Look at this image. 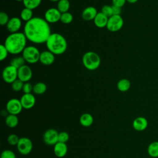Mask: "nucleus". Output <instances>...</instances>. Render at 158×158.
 Listing matches in <instances>:
<instances>
[{"label": "nucleus", "instance_id": "obj_10", "mask_svg": "<svg viewBox=\"0 0 158 158\" xmlns=\"http://www.w3.org/2000/svg\"><path fill=\"white\" fill-rule=\"evenodd\" d=\"M59 133L53 128L47 130L43 134V139L44 143L49 146H54L58 143Z\"/></svg>", "mask_w": 158, "mask_h": 158}, {"label": "nucleus", "instance_id": "obj_7", "mask_svg": "<svg viewBox=\"0 0 158 158\" xmlns=\"http://www.w3.org/2000/svg\"><path fill=\"white\" fill-rule=\"evenodd\" d=\"M123 25V19L120 15H113L108 19L106 28L111 32L120 30Z\"/></svg>", "mask_w": 158, "mask_h": 158}, {"label": "nucleus", "instance_id": "obj_8", "mask_svg": "<svg viewBox=\"0 0 158 158\" xmlns=\"http://www.w3.org/2000/svg\"><path fill=\"white\" fill-rule=\"evenodd\" d=\"M17 148L21 154L28 155L31 152L33 148L32 141L30 138L27 137L20 138Z\"/></svg>", "mask_w": 158, "mask_h": 158}, {"label": "nucleus", "instance_id": "obj_23", "mask_svg": "<svg viewBox=\"0 0 158 158\" xmlns=\"http://www.w3.org/2000/svg\"><path fill=\"white\" fill-rule=\"evenodd\" d=\"M5 123L9 128H15L19 123V118L16 115L9 114L5 118Z\"/></svg>", "mask_w": 158, "mask_h": 158}, {"label": "nucleus", "instance_id": "obj_37", "mask_svg": "<svg viewBox=\"0 0 158 158\" xmlns=\"http://www.w3.org/2000/svg\"><path fill=\"white\" fill-rule=\"evenodd\" d=\"M33 85H32L29 82H25L23 84L22 91L24 93H31L33 91Z\"/></svg>", "mask_w": 158, "mask_h": 158}, {"label": "nucleus", "instance_id": "obj_3", "mask_svg": "<svg viewBox=\"0 0 158 158\" xmlns=\"http://www.w3.org/2000/svg\"><path fill=\"white\" fill-rule=\"evenodd\" d=\"M46 46L48 51L54 55L64 54L67 48V43L61 34L58 33H51L46 42Z\"/></svg>", "mask_w": 158, "mask_h": 158}, {"label": "nucleus", "instance_id": "obj_21", "mask_svg": "<svg viewBox=\"0 0 158 158\" xmlns=\"http://www.w3.org/2000/svg\"><path fill=\"white\" fill-rule=\"evenodd\" d=\"M131 86V83L129 80L127 78L120 79L117 83V89L121 92L127 91Z\"/></svg>", "mask_w": 158, "mask_h": 158}, {"label": "nucleus", "instance_id": "obj_1", "mask_svg": "<svg viewBox=\"0 0 158 158\" xmlns=\"http://www.w3.org/2000/svg\"><path fill=\"white\" fill-rule=\"evenodd\" d=\"M23 33L27 40L35 44L46 43L51 34L49 23L40 17H33L26 22Z\"/></svg>", "mask_w": 158, "mask_h": 158}, {"label": "nucleus", "instance_id": "obj_35", "mask_svg": "<svg viewBox=\"0 0 158 158\" xmlns=\"http://www.w3.org/2000/svg\"><path fill=\"white\" fill-rule=\"evenodd\" d=\"M9 54V51L4 44L0 45V60L2 61L6 59Z\"/></svg>", "mask_w": 158, "mask_h": 158}, {"label": "nucleus", "instance_id": "obj_2", "mask_svg": "<svg viewBox=\"0 0 158 158\" xmlns=\"http://www.w3.org/2000/svg\"><path fill=\"white\" fill-rule=\"evenodd\" d=\"M27 39L23 32L10 33L6 38L4 45L9 53L14 55L22 53L26 48Z\"/></svg>", "mask_w": 158, "mask_h": 158}, {"label": "nucleus", "instance_id": "obj_12", "mask_svg": "<svg viewBox=\"0 0 158 158\" xmlns=\"http://www.w3.org/2000/svg\"><path fill=\"white\" fill-rule=\"evenodd\" d=\"M33 75L31 68L27 65H23L18 69V79L22 81L23 83L28 82Z\"/></svg>", "mask_w": 158, "mask_h": 158}, {"label": "nucleus", "instance_id": "obj_36", "mask_svg": "<svg viewBox=\"0 0 158 158\" xmlns=\"http://www.w3.org/2000/svg\"><path fill=\"white\" fill-rule=\"evenodd\" d=\"M8 15L4 12H1L0 13V24L1 25H6L9 20Z\"/></svg>", "mask_w": 158, "mask_h": 158}, {"label": "nucleus", "instance_id": "obj_39", "mask_svg": "<svg viewBox=\"0 0 158 158\" xmlns=\"http://www.w3.org/2000/svg\"><path fill=\"white\" fill-rule=\"evenodd\" d=\"M112 11H113V15H120L122 9L120 7L115 6H112Z\"/></svg>", "mask_w": 158, "mask_h": 158}, {"label": "nucleus", "instance_id": "obj_31", "mask_svg": "<svg viewBox=\"0 0 158 158\" xmlns=\"http://www.w3.org/2000/svg\"><path fill=\"white\" fill-rule=\"evenodd\" d=\"M20 138L15 135V134H10L7 136V143L11 145V146H17L19 141Z\"/></svg>", "mask_w": 158, "mask_h": 158}, {"label": "nucleus", "instance_id": "obj_26", "mask_svg": "<svg viewBox=\"0 0 158 158\" xmlns=\"http://www.w3.org/2000/svg\"><path fill=\"white\" fill-rule=\"evenodd\" d=\"M70 8V2L69 0H59L57 2V9L62 13L69 12Z\"/></svg>", "mask_w": 158, "mask_h": 158}, {"label": "nucleus", "instance_id": "obj_18", "mask_svg": "<svg viewBox=\"0 0 158 158\" xmlns=\"http://www.w3.org/2000/svg\"><path fill=\"white\" fill-rule=\"evenodd\" d=\"M67 150H68V148L66 143L58 142L54 146V154L57 157H59V158L64 157L67 154Z\"/></svg>", "mask_w": 158, "mask_h": 158}, {"label": "nucleus", "instance_id": "obj_32", "mask_svg": "<svg viewBox=\"0 0 158 158\" xmlns=\"http://www.w3.org/2000/svg\"><path fill=\"white\" fill-rule=\"evenodd\" d=\"M101 12L105 15L106 17L109 18L112 15H113V11H112V6L109 5H104L102 7Z\"/></svg>", "mask_w": 158, "mask_h": 158}, {"label": "nucleus", "instance_id": "obj_15", "mask_svg": "<svg viewBox=\"0 0 158 158\" xmlns=\"http://www.w3.org/2000/svg\"><path fill=\"white\" fill-rule=\"evenodd\" d=\"M55 60V55L48 50L41 52L40 62L44 65H50Z\"/></svg>", "mask_w": 158, "mask_h": 158}, {"label": "nucleus", "instance_id": "obj_42", "mask_svg": "<svg viewBox=\"0 0 158 158\" xmlns=\"http://www.w3.org/2000/svg\"><path fill=\"white\" fill-rule=\"evenodd\" d=\"M15 1H23V0H15Z\"/></svg>", "mask_w": 158, "mask_h": 158}, {"label": "nucleus", "instance_id": "obj_25", "mask_svg": "<svg viewBox=\"0 0 158 158\" xmlns=\"http://www.w3.org/2000/svg\"><path fill=\"white\" fill-rule=\"evenodd\" d=\"M20 19L22 20L25 21V23L28 22L29 20H30L33 17V10L27 8V7H24L21 12H20Z\"/></svg>", "mask_w": 158, "mask_h": 158}, {"label": "nucleus", "instance_id": "obj_33", "mask_svg": "<svg viewBox=\"0 0 158 158\" xmlns=\"http://www.w3.org/2000/svg\"><path fill=\"white\" fill-rule=\"evenodd\" d=\"M69 139V135L66 131H61L59 133L58 142L66 143Z\"/></svg>", "mask_w": 158, "mask_h": 158}, {"label": "nucleus", "instance_id": "obj_40", "mask_svg": "<svg viewBox=\"0 0 158 158\" xmlns=\"http://www.w3.org/2000/svg\"><path fill=\"white\" fill-rule=\"evenodd\" d=\"M127 2L130 3V4H134V3H136L138 0H126Z\"/></svg>", "mask_w": 158, "mask_h": 158}, {"label": "nucleus", "instance_id": "obj_17", "mask_svg": "<svg viewBox=\"0 0 158 158\" xmlns=\"http://www.w3.org/2000/svg\"><path fill=\"white\" fill-rule=\"evenodd\" d=\"M97 9L93 6H88L83 9L81 13V17L86 21L93 20L98 14Z\"/></svg>", "mask_w": 158, "mask_h": 158}, {"label": "nucleus", "instance_id": "obj_11", "mask_svg": "<svg viewBox=\"0 0 158 158\" xmlns=\"http://www.w3.org/2000/svg\"><path fill=\"white\" fill-rule=\"evenodd\" d=\"M61 12L54 7L47 9L44 13V19L49 23H54L60 20Z\"/></svg>", "mask_w": 158, "mask_h": 158}, {"label": "nucleus", "instance_id": "obj_9", "mask_svg": "<svg viewBox=\"0 0 158 158\" xmlns=\"http://www.w3.org/2000/svg\"><path fill=\"white\" fill-rule=\"evenodd\" d=\"M23 109L20 99L12 98L9 100L6 104V110L9 114L18 115Z\"/></svg>", "mask_w": 158, "mask_h": 158}, {"label": "nucleus", "instance_id": "obj_29", "mask_svg": "<svg viewBox=\"0 0 158 158\" xmlns=\"http://www.w3.org/2000/svg\"><path fill=\"white\" fill-rule=\"evenodd\" d=\"M73 15L71 13L69 12H64L61 14V17H60V21L64 24H69L73 21Z\"/></svg>", "mask_w": 158, "mask_h": 158}, {"label": "nucleus", "instance_id": "obj_27", "mask_svg": "<svg viewBox=\"0 0 158 158\" xmlns=\"http://www.w3.org/2000/svg\"><path fill=\"white\" fill-rule=\"evenodd\" d=\"M22 2L25 7L33 10L41 4V0H23Z\"/></svg>", "mask_w": 158, "mask_h": 158}, {"label": "nucleus", "instance_id": "obj_30", "mask_svg": "<svg viewBox=\"0 0 158 158\" xmlns=\"http://www.w3.org/2000/svg\"><path fill=\"white\" fill-rule=\"evenodd\" d=\"M24 83L19 79L15 80L12 83H11V87L14 91L18 92L22 90Z\"/></svg>", "mask_w": 158, "mask_h": 158}, {"label": "nucleus", "instance_id": "obj_19", "mask_svg": "<svg viewBox=\"0 0 158 158\" xmlns=\"http://www.w3.org/2000/svg\"><path fill=\"white\" fill-rule=\"evenodd\" d=\"M108 19L109 18L107 17L104 15L101 12H99L97 14L93 21H94V25L97 27L99 28H102L104 27H106Z\"/></svg>", "mask_w": 158, "mask_h": 158}, {"label": "nucleus", "instance_id": "obj_34", "mask_svg": "<svg viewBox=\"0 0 158 158\" xmlns=\"http://www.w3.org/2000/svg\"><path fill=\"white\" fill-rule=\"evenodd\" d=\"M1 158H16V156L12 151L6 149L1 152Z\"/></svg>", "mask_w": 158, "mask_h": 158}, {"label": "nucleus", "instance_id": "obj_13", "mask_svg": "<svg viewBox=\"0 0 158 158\" xmlns=\"http://www.w3.org/2000/svg\"><path fill=\"white\" fill-rule=\"evenodd\" d=\"M23 109H30L32 108L36 102L35 96L31 93H24L20 99Z\"/></svg>", "mask_w": 158, "mask_h": 158}, {"label": "nucleus", "instance_id": "obj_5", "mask_svg": "<svg viewBox=\"0 0 158 158\" xmlns=\"http://www.w3.org/2000/svg\"><path fill=\"white\" fill-rule=\"evenodd\" d=\"M40 54L41 52L36 47L34 46H27L23 51L22 56L26 62L33 64L40 61Z\"/></svg>", "mask_w": 158, "mask_h": 158}, {"label": "nucleus", "instance_id": "obj_28", "mask_svg": "<svg viewBox=\"0 0 158 158\" xmlns=\"http://www.w3.org/2000/svg\"><path fill=\"white\" fill-rule=\"evenodd\" d=\"M25 60L22 56H18L16 57H14L11 59L10 62V65L15 67L17 69L20 67L25 65Z\"/></svg>", "mask_w": 158, "mask_h": 158}, {"label": "nucleus", "instance_id": "obj_20", "mask_svg": "<svg viewBox=\"0 0 158 158\" xmlns=\"http://www.w3.org/2000/svg\"><path fill=\"white\" fill-rule=\"evenodd\" d=\"M93 121L94 119L93 116L89 113L83 114L80 118V124L85 127H90L93 124Z\"/></svg>", "mask_w": 158, "mask_h": 158}, {"label": "nucleus", "instance_id": "obj_14", "mask_svg": "<svg viewBox=\"0 0 158 158\" xmlns=\"http://www.w3.org/2000/svg\"><path fill=\"white\" fill-rule=\"evenodd\" d=\"M21 27L22 20L20 18L17 17H13L10 18L6 25V28L10 33L19 32Z\"/></svg>", "mask_w": 158, "mask_h": 158}, {"label": "nucleus", "instance_id": "obj_6", "mask_svg": "<svg viewBox=\"0 0 158 158\" xmlns=\"http://www.w3.org/2000/svg\"><path fill=\"white\" fill-rule=\"evenodd\" d=\"M2 77L6 83L11 84L18 78V69L9 64L4 68Z\"/></svg>", "mask_w": 158, "mask_h": 158}, {"label": "nucleus", "instance_id": "obj_41", "mask_svg": "<svg viewBox=\"0 0 158 158\" xmlns=\"http://www.w3.org/2000/svg\"><path fill=\"white\" fill-rule=\"evenodd\" d=\"M49 1H51L52 2H58L59 0H49Z\"/></svg>", "mask_w": 158, "mask_h": 158}, {"label": "nucleus", "instance_id": "obj_22", "mask_svg": "<svg viewBox=\"0 0 158 158\" xmlns=\"http://www.w3.org/2000/svg\"><path fill=\"white\" fill-rule=\"evenodd\" d=\"M148 154L153 158L158 157V141L151 143L148 147Z\"/></svg>", "mask_w": 158, "mask_h": 158}, {"label": "nucleus", "instance_id": "obj_16", "mask_svg": "<svg viewBox=\"0 0 158 158\" xmlns=\"http://www.w3.org/2000/svg\"><path fill=\"white\" fill-rule=\"evenodd\" d=\"M148 125L147 119L144 117H138L134 119L132 123L133 128L138 131H142L146 129Z\"/></svg>", "mask_w": 158, "mask_h": 158}, {"label": "nucleus", "instance_id": "obj_4", "mask_svg": "<svg viewBox=\"0 0 158 158\" xmlns=\"http://www.w3.org/2000/svg\"><path fill=\"white\" fill-rule=\"evenodd\" d=\"M82 63L84 67L89 70H96L101 64V58L95 52H86L82 57Z\"/></svg>", "mask_w": 158, "mask_h": 158}, {"label": "nucleus", "instance_id": "obj_24", "mask_svg": "<svg viewBox=\"0 0 158 158\" xmlns=\"http://www.w3.org/2000/svg\"><path fill=\"white\" fill-rule=\"evenodd\" d=\"M47 89L46 85L43 82H38L33 85V92L38 95L44 94Z\"/></svg>", "mask_w": 158, "mask_h": 158}, {"label": "nucleus", "instance_id": "obj_38", "mask_svg": "<svg viewBox=\"0 0 158 158\" xmlns=\"http://www.w3.org/2000/svg\"><path fill=\"white\" fill-rule=\"evenodd\" d=\"M127 2L126 0H112V5L122 8Z\"/></svg>", "mask_w": 158, "mask_h": 158}]
</instances>
